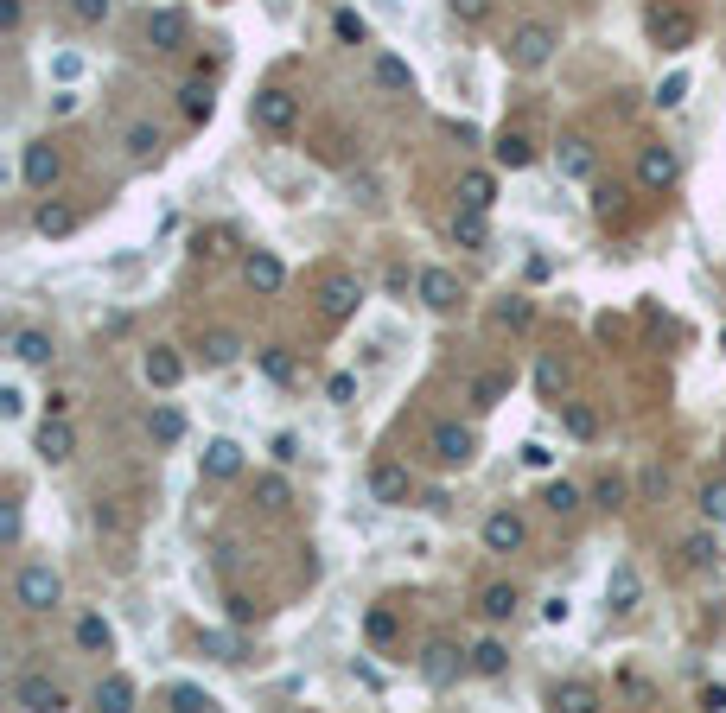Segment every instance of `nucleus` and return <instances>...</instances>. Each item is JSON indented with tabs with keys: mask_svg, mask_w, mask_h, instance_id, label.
Returning a JSON list of instances; mask_svg holds the SVG:
<instances>
[{
	"mask_svg": "<svg viewBox=\"0 0 726 713\" xmlns=\"http://www.w3.org/2000/svg\"><path fill=\"white\" fill-rule=\"evenodd\" d=\"M555 45H561V32L548 26V20H523V26L510 32L504 58H510V71H548V58H555Z\"/></svg>",
	"mask_w": 726,
	"mask_h": 713,
	"instance_id": "obj_1",
	"label": "nucleus"
},
{
	"mask_svg": "<svg viewBox=\"0 0 726 713\" xmlns=\"http://www.w3.org/2000/svg\"><path fill=\"white\" fill-rule=\"evenodd\" d=\"M58 599H64V580H58L51 561H26L13 573V605H20V612H51Z\"/></svg>",
	"mask_w": 726,
	"mask_h": 713,
	"instance_id": "obj_2",
	"label": "nucleus"
},
{
	"mask_svg": "<svg viewBox=\"0 0 726 713\" xmlns=\"http://www.w3.org/2000/svg\"><path fill=\"white\" fill-rule=\"evenodd\" d=\"M249 121L262 134H293L300 128V96L293 90H255L249 96Z\"/></svg>",
	"mask_w": 726,
	"mask_h": 713,
	"instance_id": "obj_3",
	"label": "nucleus"
},
{
	"mask_svg": "<svg viewBox=\"0 0 726 713\" xmlns=\"http://www.w3.org/2000/svg\"><path fill=\"white\" fill-rule=\"evenodd\" d=\"M695 13H688V7H656L650 13V39L656 45H663V51H688V45H695Z\"/></svg>",
	"mask_w": 726,
	"mask_h": 713,
	"instance_id": "obj_4",
	"label": "nucleus"
},
{
	"mask_svg": "<svg viewBox=\"0 0 726 713\" xmlns=\"http://www.w3.org/2000/svg\"><path fill=\"white\" fill-rule=\"evenodd\" d=\"M472 452H478V433H472V427H459V421H440V427H434V459L446 465V472L472 465Z\"/></svg>",
	"mask_w": 726,
	"mask_h": 713,
	"instance_id": "obj_5",
	"label": "nucleus"
},
{
	"mask_svg": "<svg viewBox=\"0 0 726 713\" xmlns=\"http://www.w3.org/2000/svg\"><path fill=\"white\" fill-rule=\"evenodd\" d=\"M58 172H64V160H58V147H51V141H32V147L20 153L26 191H51V185H58Z\"/></svg>",
	"mask_w": 726,
	"mask_h": 713,
	"instance_id": "obj_6",
	"label": "nucleus"
},
{
	"mask_svg": "<svg viewBox=\"0 0 726 713\" xmlns=\"http://www.w3.org/2000/svg\"><path fill=\"white\" fill-rule=\"evenodd\" d=\"M370 503H383V510H402V503H408V465L376 459V465H370Z\"/></svg>",
	"mask_w": 726,
	"mask_h": 713,
	"instance_id": "obj_7",
	"label": "nucleus"
},
{
	"mask_svg": "<svg viewBox=\"0 0 726 713\" xmlns=\"http://www.w3.org/2000/svg\"><path fill=\"white\" fill-rule=\"evenodd\" d=\"M39 459L45 465H71L77 459V433H71V421H64V414H45V427H39Z\"/></svg>",
	"mask_w": 726,
	"mask_h": 713,
	"instance_id": "obj_8",
	"label": "nucleus"
},
{
	"mask_svg": "<svg viewBox=\"0 0 726 713\" xmlns=\"http://www.w3.org/2000/svg\"><path fill=\"white\" fill-rule=\"evenodd\" d=\"M478 535H484V548H491V554H516L529 542V529H523V516H516V510H491Z\"/></svg>",
	"mask_w": 726,
	"mask_h": 713,
	"instance_id": "obj_9",
	"label": "nucleus"
},
{
	"mask_svg": "<svg viewBox=\"0 0 726 713\" xmlns=\"http://www.w3.org/2000/svg\"><path fill=\"white\" fill-rule=\"evenodd\" d=\"M185 39H192L185 7H160V13L147 20V45H153V51H185Z\"/></svg>",
	"mask_w": 726,
	"mask_h": 713,
	"instance_id": "obj_10",
	"label": "nucleus"
},
{
	"mask_svg": "<svg viewBox=\"0 0 726 713\" xmlns=\"http://www.w3.org/2000/svg\"><path fill=\"white\" fill-rule=\"evenodd\" d=\"M13 707H26V713H58V707H64V688L51 682V675H20V682H13Z\"/></svg>",
	"mask_w": 726,
	"mask_h": 713,
	"instance_id": "obj_11",
	"label": "nucleus"
},
{
	"mask_svg": "<svg viewBox=\"0 0 726 713\" xmlns=\"http://www.w3.org/2000/svg\"><path fill=\"white\" fill-rule=\"evenodd\" d=\"M242 281H249L255 293H281L287 287L281 255H274V249H249V255H242Z\"/></svg>",
	"mask_w": 726,
	"mask_h": 713,
	"instance_id": "obj_12",
	"label": "nucleus"
},
{
	"mask_svg": "<svg viewBox=\"0 0 726 713\" xmlns=\"http://www.w3.org/2000/svg\"><path fill=\"white\" fill-rule=\"evenodd\" d=\"M357 300H363V287L351 281V274H325V287H319V312H325V319H351V312H357Z\"/></svg>",
	"mask_w": 726,
	"mask_h": 713,
	"instance_id": "obj_13",
	"label": "nucleus"
},
{
	"mask_svg": "<svg viewBox=\"0 0 726 713\" xmlns=\"http://www.w3.org/2000/svg\"><path fill=\"white\" fill-rule=\"evenodd\" d=\"M459 650H453V643H427V650H421V682L427 688H453L459 682Z\"/></svg>",
	"mask_w": 726,
	"mask_h": 713,
	"instance_id": "obj_14",
	"label": "nucleus"
},
{
	"mask_svg": "<svg viewBox=\"0 0 726 713\" xmlns=\"http://www.w3.org/2000/svg\"><path fill=\"white\" fill-rule=\"evenodd\" d=\"M676 153H669V147H644V153H637V185H644V191H669V185H676Z\"/></svg>",
	"mask_w": 726,
	"mask_h": 713,
	"instance_id": "obj_15",
	"label": "nucleus"
},
{
	"mask_svg": "<svg viewBox=\"0 0 726 713\" xmlns=\"http://www.w3.org/2000/svg\"><path fill=\"white\" fill-rule=\"evenodd\" d=\"M141 376H147V389H179V382H185V363H179L172 344H153V351L141 357Z\"/></svg>",
	"mask_w": 726,
	"mask_h": 713,
	"instance_id": "obj_16",
	"label": "nucleus"
},
{
	"mask_svg": "<svg viewBox=\"0 0 726 713\" xmlns=\"http://www.w3.org/2000/svg\"><path fill=\"white\" fill-rule=\"evenodd\" d=\"M453 242L459 249H491V211H478V204H459L453 211Z\"/></svg>",
	"mask_w": 726,
	"mask_h": 713,
	"instance_id": "obj_17",
	"label": "nucleus"
},
{
	"mask_svg": "<svg viewBox=\"0 0 726 713\" xmlns=\"http://www.w3.org/2000/svg\"><path fill=\"white\" fill-rule=\"evenodd\" d=\"M414 287H421V306L427 312H453L459 306V281L446 268H421V281H414Z\"/></svg>",
	"mask_w": 726,
	"mask_h": 713,
	"instance_id": "obj_18",
	"label": "nucleus"
},
{
	"mask_svg": "<svg viewBox=\"0 0 726 713\" xmlns=\"http://www.w3.org/2000/svg\"><path fill=\"white\" fill-rule=\"evenodd\" d=\"M13 357H20L26 370H45V363L58 357V344H51V332H39V325H20V332H13Z\"/></svg>",
	"mask_w": 726,
	"mask_h": 713,
	"instance_id": "obj_19",
	"label": "nucleus"
},
{
	"mask_svg": "<svg viewBox=\"0 0 726 713\" xmlns=\"http://www.w3.org/2000/svg\"><path fill=\"white\" fill-rule=\"evenodd\" d=\"M198 472H204V478H217V484H223V478H236V472H242V446H236V440H211V446L198 452Z\"/></svg>",
	"mask_w": 726,
	"mask_h": 713,
	"instance_id": "obj_20",
	"label": "nucleus"
},
{
	"mask_svg": "<svg viewBox=\"0 0 726 713\" xmlns=\"http://www.w3.org/2000/svg\"><path fill=\"white\" fill-rule=\"evenodd\" d=\"M491 160L504 166V172H523V166H535V147H529V134H516V128L491 134Z\"/></svg>",
	"mask_w": 726,
	"mask_h": 713,
	"instance_id": "obj_21",
	"label": "nucleus"
},
{
	"mask_svg": "<svg viewBox=\"0 0 726 713\" xmlns=\"http://www.w3.org/2000/svg\"><path fill=\"white\" fill-rule=\"evenodd\" d=\"M637 599H644V580H637V567L618 561L612 580H605V605H612V612H637Z\"/></svg>",
	"mask_w": 726,
	"mask_h": 713,
	"instance_id": "obj_22",
	"label": "nucleus"
},
{
	"mask_svg": "<svg viewBox=\"0 0 726 713\" xmlns=\"http://www.w3.org/2000/svg\"><path fill=\"white\" fill-rule=\"evenodd\" d=\"M561 179H593V166H599V153H593V141H586V134H567L561 141Z\"/></svg>",
	"mask_w": 726,
	"mask_h": 713,
	"instance_id": "obj_23",
	"label": "nucleus"
},
{
	"mask_svg": "<svg viewBox=\"0 0 726 713\" xmlns=\"http://www.w3.org/2000/svg\"><path fill=\"white\" fill-rule=\"evenodd\" d=\"M77 650L109 656V650H115V624L102 618V612H83V618H77Z\"/></svg>",
	"mask_w": 726,
	"mask_h": 713,
	"instance_id": "obj_24",
	"label": "nucleus"
},
{
	"mask_svg": "<svg viewBox=\"0 0 726 713\" xmlns=\"http://www.w3.org/2000/svg\"><path fill=\"white\" fill-rule=\"evenodd\" d=\"M516 605H523V599H516V586H510V580H491V586H484V593H478V612L491 618V624L516 618Z\"/></svg>",
	"mask_w": 726,
	"mask_h": 713,
	"instance_id": "obj_25",
	"label": "nucleus"
},
{
	"mask_svg": "<svg viewBox=\"0 0 726 713\" xmlns=\"http://www.w3.org/2000/svg\"><path fill=\"white\" fill-rule=\"evenodd\" d=\"M32 230H39V236H71L77 230V211H71V204H58V198H45L39 211H32Z\"/></svg>",
	"mask_w": 726,
	"mask_h": 713,
	"instance_id": "obj_26",
	"label": "nucleus"
},
{
	"mask_svg": "<svg viewBox=\"0 0 726 713\" xmlns=\"http://www.w3.org/2000/svg\"><path fill=\"white\" fill-rule=\"evenodd\" d=\"M459 204H478V211H491V204H497V179H491L484 166L459 172Z\"/></svg>",
	"mask_w": 726,
	"mask_h": 713,
	"instance_id": "obj_27",
	"label": "nucleus"
},
{
	"mask_svg": "<svg viewBox=\"0 0 726 713\" xmlns=\"http://www.w3.org/2000/svg\"><path fill=\"white\" fill-rule=\"evenodd\" d=\"M179 115H185V121H211V115H217V96H211V83H204V77H192V83L179 90Z\"/></svg>",
	"mask_w": 726,
	"mask_h": 713,
	"instance_id": "obj_28",
	"label": "nucleus"
},
{
	"mask_svg": "<svg viewBox=\"0 0 726 713\" xmlns=\"http://www.w3.org/2000/svg\"><path fill=\"white\" fill-rule=\"evenodd\" d=\"M504 395H510V370H484V376L472 382V408H478V414H491Z\"/></svg>",
	"mask_w": 726,
	"mask_h": 713,
	"instance_id": "obj_29",
	"label": "nucleus"
},
{
	"mask_svg": "<svg viewBox=\"0 0 726 713\" xmlns=\"http://www.w3.org/2000/svg\"><path fill=\"white\" fill-rule=\"evenodd\" d=\"M147 433H153V446H179V440H185V414L160 402V408L147 414Z\"/></svg>",
	"mask_w": 726,
	"mask_h": 713,
	"instance_id": "obj_30",
	"label": "nucleus"
},
{
	"mask_svg": "<svg viewBox=\"0 0 726 713\" xmlns=\"http://www.w3.org/2000/svg\"><path fill=\"white\" fill-rule=\"evenodd\" d=\"M504 669H510V650H504L497 637H484L478 650H472V675H484V682H497Z\"/></svg>",
	"mask_w": 726,
	"mask_h": 713,
	"instance_id": "obj_31",
	"label": "nucleus"
},
{
	"mask_svg": "<svg viewBox=\"0 0 726 713\" xmlns=\"http://www.w3.org/2000/svg\"><path fill=\"white\" fill-rule=\"evenodd\" d=\"M96 707L128 713L134 707V682H128V675H102V682H96Z\"/></svg>",
	"mask_w": 726,
	"mask_h": 713,
	"instance_id": "obj_32",
	"label": "nucleus"
},
{
	"mask_svg": "<svg viewBox=\"0 0 726 713\" xmlns=\"http://www.w3.org/2000/svg\"><path fill=\"white\" fill-rule=\"evenodd\" d=\"M255 363H262V376H268V382H281V389H287L293 376H300V363H293L281 344H262V351H255Z\"/></svg>",
	"mask_w": 726,
	"mask_h": 713,
	"instance_id": "obj_33",
	"label": "nucleus"
},
{
	"mask_svg": "<svg viewBox=\"0 0 726 713\" xmlns=\"http://www.w3.org/2000/svg\"><path fill=\"white\" fill-rule=\"evenodd\" d=\"M198 351H204V363H211V370H223V363L242 357V338H236V332H204Z\"/></svg>",
	"mask_w": 726,
	"mask_h": 713,
	"instance_id": "obj_34",
	"label": "nucleus"
},
{
	"mask_svg": "<svg viewBox=\"0 0 726 713\" xmlns=\"http://www.w3.org/2000/svg\"><path fill=\"white\" fill-rule=\"evenodd\" d=\"M395 631H402V618H395L389 605H370V612H363V637H370L376 650H383V643H395Z\"/></svg>",
	"mask_w": 726,
	"mask_h": 713,
	"instance_id": "obj_35",
	"label": "nucleus"
},
{
	"mask_svg": "<svg viewBox=\"0 0 726 713\" xmlns=\"http://www.w3.org/2000/svg\"><path fill=\"white\" fill-rule=\"evenodd\" d=\"M370 77H376V90H414V71H408L402 58H389V51L370 64Z\"/></svg>",
	"mask_w": 726,
	"mask_h": 713,
	"instance_id": "obj_36",
	"label": "nucleus"
},
{
	"mask_svg": "<svg viewBox=\"0 0 726 713\" xmlns=\"http://www.w3.org/2000/svg\"><path fill=\"white\" fill-rule=\"evenodd\" d=\"M555 707H561V713H593V707H599V688H593V682H561V688H555Z\"/></svg>",
	"mask_w": 726,
	"mask_h": 713,
	"instance_id": "obj_37",
	"label": "nucleus"
},
{
	"mask_svg": "<svg viewBox=\"0 0 726 713\" xmlns=\"http://www.w3.org/2000/svg\"><path fill=\"white\" fill-rule=\"evenodd\" d=\"M160 128H153V121H134L128 128V160H160Z\"/></svg>",
	"mask_w": 726,
	"mask_h": 713,
	"instance_id": "obj_38",
	"label": "nucleus"
},
{
	"mask_svg": "<svg viewBox=\"0 0 726 713\" xmlns=\"http://www.w3.org/2000/svg\"><path fill=\"white\" fill-rule=\"evenodd\" d=\"M332 32H338V45H370V20H363V13H332Z\"/></svg>",
	"mask_w": 726,
	"mask_h": 713,
	"instance_id": "obj_39",
	"label": "nucleus"
},
{
	"mask_svg": "<svg viewBox=\"0 0 726 713\" xmlns=\"http://www.w3.org/2000/svg\"><path fill=\"white\" fill-rule=\"evenodd\" d=\"M688 90H695V83H688V71H669L663 83H656V109H682Z\"/></svg>",
	"mask_w": 726,
	"mask_h": 713,
	"instance_id": "obj_40",
	"label": "nucleus"
},
{
	"mask_svg": "<svg viewBox=\"0 0 726 713\" xmlns=\"http://www.w3.org/2000/svg\"><path fill=\"white\" fill-rule=\"evenodd\" d=\"M542 503H548V510H555V516H574V510H580V484L555 478V484H548V491H542Z\"/></svg>",
	"mask_w": 726,
	"mask_h": 713,
	"instance_id": "obj_41",
	"label": "nucleus"
},
{
	"mask_svg": "<svg viewBox=\"0 0 726 713\" xmlns=\"http://www.w3.org/2000/svg\"><path fill=\"white\" fill-rule=\"evenodd\" d=\"M166 701L179 707V713H204V707H217L211 694H204V688H192V682H172V688H166Z\"/></svg>",
	"mask_w": 726,
	"mask_h": 713,
	"instance_id": "obj_42",
	"label": "nucleus"
},
{
	"mask_svg": "<svg viewBox=\"0 0 726 713\" xmlns=\"http://www.w3.org/2000/svg\"><path fill=\"white\" fill-rule=\"evenodd\" d=\"M701 516L714 529H726V478H714V484H701Z\"/></svg>",
	"mask_w": 726,
	"mask_h": 713,
	"instance_id": "obj_43",
	"label": "nucleus"
},
{
	"mask_svg": "<svg viewBox=\"0 0 726 713\" xmlns=\"http://www.w3.org/2000/svg\"><path fill=\"white\" fill-rule=\"evenodd\" d=\"M561 421H567V433H574V440H593V433H599V414H593V408H580V402H567V408H561Z\"/></svg>",
	"mask_w": 726,
	"mask_h": 713,
	"instance_id": "obj_44",
	"label": "nucleus"
},
{
	"mask_svg": "<svg viewBox=\"0 0 726 713\" xmlns=\"http://www.w3.org/2000/svg\"><path fill=\"white\" fill-rule=\"evenodd\" d=\"M255 503H262V510H287V503H293L287 478H255Z\"/></svg>",
	"mask_w": 726,
	"mask_h": 713,
	"instance_id": "obj_45",
	"label": "nucleus"
},
{
	"mask_svg": "<svg viewBox=\"0 0 726 713\" xmlns=\"http://www.w3.org/2000/svg\"><path fill=\"white\" fill-rule=\"evenodd\" d=\"M714 554H720L714 535H688V542H682V561H688V567H714Z\"/></svg>",
	"mask_w": 726,
	"mask_h": 713,
	"instance_id": "obj_46",
	"label": "nucleus"
},
{
	"mask_svg": "<svg viewBox=\"0 0 726 713\" xmlns=\"http://www.w3.org/2000/svg\"><path fill=\"white\" fill-rule=\"evenodd\" d=\"M535 382H542V395L561 408V389H567V376H561V363L555 357H542V370H535Z\"/></svg>",
	"mask_w": 726,
	"mask_h": 713,
	"instance_id": "obj_47",
	"label": "nucleus"
},
{
	"mask_svg": "<svg viewBox=\"0 0 726 713\" xmlns=\"http://www.w3.org/2000/svg\"><path fill=\"white\" fill-rule=\"evenodd\" d=\"M204 650H211L217 663H242V650H236V637H230V631H204Z\"/></svg>",
	"mask_w": 726,
	"mask_h": 713,
	"instance_id": "obj_48",
	"label": "nucleus"
},
{
	"mask_svg": "<svg viewBox=\"0 0 726 713\" xmlns=\"http://www.w3.org/2000/svg\"><path fill=\"white\" fill-rule=\"evenodd\" d=\"M618 198H625L618 185H593V217H599V223H612V217H618Z\"/></svg>",
	"mask_w": 726,
	"mask_h": 713,
	"instance_id": "obj_49",
	"label": "nucleus"
},
{
	"mask_svg": "<svg viewBox=\"0 0 726 713\" xmlns=\"http://www.w3.org/2000/svg\"><path fill=\"white\" fill-rule=\"evenodd\" d=\"M71 20H83V26H102V20H109V0H71Z\"/></svg>",
	"mask_w": 726,
	"mask_h": 713,
	"instance_id": "obj_50",
	"label": "nucleus"
},
{
	"mask_svg": "<svg viewBox=\"0 0 726 713\" xmlns=\"http://www.w3.org/2000/svg\"><path fill=\"white\" fill-rule=\"evenodd\" d=\"M446 7H453V20H459V26H478L484 13H491V0H446Z\"/></svg>",
	"mask_w": 726,
	"mask_h": 713,
	"instance_id": "obj_51",
	"label": "nucleus"
},
{
	"mask_svg": "<svg viewBox=\"0 0 726 713\" xmlns=\"http://www.w3.org/2000/svg\"><path fill=\"white\" fill-rule=\"evenodd\" d=\"M593 503H599V510H618V503H625V484H618V478H599L593 484Z\"/></svg>",
	"mask_w": 726,
	"mask_h": 713,
	"instance_id": "obj_52",
	"label": "nucleus"
},
{
	"mask_svg": "<svg viewBox=\"0 0 726 713\" xmlns=\"http://www.w3.org/2000/svg\"><path fill=\"white\" fill-rule=\"evenodd\" d=\"M325 395H332L338 408H351V395H357V376H332V382H325Z\"/></svg>",
	"mask_w": 726,
	"mask_h": 713,
	"instance_id": "obj_53",
	"label": "nucleus"
},
{
	"mask_svg": "<svg viewBox=\"0 0 726 713\" xmlns=\"http://www.w3.org/2000/svg\"><path fill=\"white\" fill-rule=\"evenodd\" d=\"M523 465H529V472H548V465H555V452H548L542 440H529L523 446Z\"/></svg>",
	"mask_w": 726,
	"mask_h": 713,
	"instance_id": "obj_54",
	"label": "nucleus"
},
{
	"mask_svg": "<svg viewBox=\"0 0 726 713\" xmlns=\"http://www.w3.org/2000/svg\"><path fill=\"white\" fill-rule=\"evenodd\" d=\"M20 503H7V523H0V542H7V548H20Z\"/></svg>",
	"mask_w": 726,
	"mask_h": 713,
	"instance_id": "obj_55",
	"label": "nucleus"
},
{
	"mask_svg": "<svg viewBox=\"0 0 726 713\" xmlns=\"http://www.w3.org/2000/svg\"><path fill=\"white\" fill-rule=\"evenodd\" d=\"M0 26L20 32V26H26V0H0Z\"/></svg>",
	"mask_w": 726,
	"mask_h": 713,
	"instance_id": "obj_56",
	"label": "nucleus"
},
{
	"mask_svg": "<svg viewBox=\"0 0 726 713\" xmlns=\"http://www.w3.org/2000/svg\"><path fill=\"white\" fill-rule=\"evenodd\" d=\"M274 459L293 465V459H300V440H293V433H274Z\"/></svg>",
	"mask_w": 726,
	"mask_h": 713,
	"instance_id": "obj_57",
	"label": "nucleus"
},
{
	"mask_svg": "<svg viewBox=\"0 0 726 713\" xmlns=\"http://www.w3.org/2000/svg\"><path fill=\"white\" fill-rule=\"evenodd\" d=\"M720 344H726V332H720Z\"/></svg>",
	"mask_w": 726,
	"mask_h": 713,
	"instance_id": "obj_58",
	"label": "nucleus"
}]
</instances>
